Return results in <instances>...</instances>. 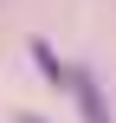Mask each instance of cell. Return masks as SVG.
<instances>
[{
	"label": "cell",
	"mask_w": 116,
	"mask_h": 123,
	"mask_svg": "<svg viewBox=\"0 0 116 123\" xmlns=\"http://www.w3.org/2000/svg\"><path fill=\"white\" fill-rule=\"evenodd\" d=\"M71 97L84 104V117H90V123H110V110H103V91H97V78H90L84 65H77V78H71Z\"/></svg>",
	"instance_id": "cell-1"
},
{
	"label": "cell",
	"mask_w": 116,
	"mask_h": 123,
	"mask_svg": "<svg viewBox=\"0 0 116 123\" xmlns=\"http://www.w3.org/2000/svg\"><path fill=\"white\" fill-rule=\"evenodd\" d=\"M32 58H39V71H45V78H52V84H58V91H71V78H77V65H65V58H58V52H52V45H45V39H39V45H32Z\"/></svg>",
	"instance_id": "cell-2"
}]
</instances>
